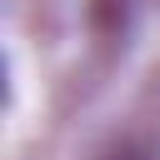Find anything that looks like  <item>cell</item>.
I'll return each mask as SVG.
<instances>
[{
    "mask_svg": "<svg viewBox=\"0 0 160 160\" xmlns=\"http://www.w3.org/2000/svg\"><path fill=\"white\" fill-rule=\"evenodd\" d=\"M110 160H150V155H145V150H135V145H125V150H115Z\"/></svg>",
    "mask_w": 160,
    "mask_h": 160,
    "instance_id": "6da1fadb",
    "label": "cell"
}]
</instances>
